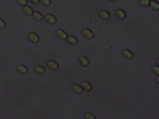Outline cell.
Returning <instances> with one entry per match:
<instances>
[{"label":"cell","mask_w":159,"mask_h":119,"mask_svg":"<svg viewBox=\"0 0 159 119\" xmlns=\"http://www.w3.org/2000/svg\"><path fill=\"white\" fill-rule=\"evenodd\" d=\"M98 13H99V17H102V19H105V20H108L109 17H110V13L106 9H99Z\"/></svg>","instance_id":"obj_7"},{"label":"cell","mask_w":159,"mask_h":119,"mask_svg":"<svg viewBox=\"0 0 159 119\" xmlns=\"http://www.w3.org/2000/svg\"><path fill=\"white\" fill-rule=\"evenodd\" d=\"M152 71H154V74H159V68L156 66V65H155V66H152Z\"/></svg>","instance_id":"obj_22"},{"label":"cell","mask_w":159,"mask_h":119,"mask_svg":"<svg viewBox=\"0 0 159 119\" xmlns=\"http://www.w3.org/2000/svg\"><path fill=\"white\" fill-rule=\"evenodd\" d=\"M28 40L29 41H32L33 44H37L39 41H40V38H39V36L36 34V33H33V32H31V33H28Z\"/></svg>","instance_id":"obj_2"},{"label":"cell","mask_w":159,"mask_h":119,"mask_svg":"<svg viewBox=\"0 0 159 119\" xmlns=\"http://www.w3.org/2000/svg\"><path fill=\"white\" fill-rule=\"evenodd\" d=\"M82 36H84L85 38H89V40H92V38H94V32L86 28V29H84V31H82Z\"/></svg>","instance_id":"obj_1"},{"label":"cell","mask_w":159,"mask_h":119,"mask_svg":"<svg viewBox=\"0 0 159 119\" xmlns=\"http://www.w3.org/2000/svg\"><path fill=\"white\" fill-rule=\"evenodd\" d=\"M123 57H126V58H129V59H131L133 57H134V54L130 52V50H127V49H125L123 50Z\"/></svg>","instance_id":"obj_14"},{"label":"cell","mask_w":159,"mask_h":119,"mask_svg":"<svg viewBox=\"0 0 159 119\" xmlns=\"http://www.w3.org/2000/svg\"><path fill=\"white\" fill-rule=\"evenodd\" d=\"M48 68L52 69V70H57V69H58V64L55 62V61H49V62H48Z\"/></svg>","instance_id":"obj_11"},{"label":"cell","mask_w":159,"mask_h":119,"mask_svg":"<svg viewBox=\"0 0 159 119\" xmlns=\"http://www.w3.org/2000/svg\"><path fill=\"white\" fill-rule=\"evenodd\" d=\"M80 64L82 65V66H85V68L89 66V64H90V62H89V58L85 57V56H81V57H80Z\"/></svg>","instance_id":"obj_6"},{"label":"cell","mask_w":159,"mask_h":119,"mask_svg":"<svg viewBox=\"0 0 159 119\" xmlns=\"http://www.w3.org/2000/svg\"><path fill=\"white\" fill-rule=\"evenodd\" d=\"M66 40H68L69 45H77V44H78V40L74 36H68V37H66Z\"/></svg>","instance_id":"obj_9"},{"label":"cell","mask_w":159,"mask_h":119,"mask_svg":"<svg viewBox=\"0 0 159 119\" xmlns=\"http://www.w3.org/2000/svg\"><path fill=\"white\" fill-rule=\"evenodd\" d=\"M115 16L118 17V19L123 20V19L126 17V12L123 11V9H117V11H115Z\"/></svg>","instance_id":"obj_8"},{"label":"cell","mask_w":159,"mask_h":119,"mask_svg":"<svg viewBox=\"0 0 159 119\" xmlns=\"http://www.w3.org/2000/svg\"><path fill=\"white\" fill-rule=\"evenodd\" d=\"M85 119H96V115L90 114V112H87V114H85Z\"/></svg>","instance_id":"obj_19"},{"label":"cell","mask_w":159,"mask_h":119,"mask_svg":"<svg viewBox=\"0 0 159 119\" xmlns=\"http://www.w3.org/2000/svg\"><path fill=\"white\" fill-rule=\"evenodd\" d=\"M3 28H5V23L0 19V29H3Z\"/></svg>","instance_id":"obj_23"},{"label":"cell","mask_w":159,"mask_h":119,"mask_svg":"<svg viewBox=\"0 0 159 119\" xmlns=\"http://www.w3.org/2000/svg\"><path fill=\"white\" fill-rule=\"evenodd\" d=\"M56 36H57L58 38H61V40H66V37H68L66 32H64L62 29H57V31H56Z\"/></svg>","instance_id":"obj_4"},{"label":"cell","mask_w":159,"mask_h":119,"mask_svg":"<svg viewBox=\"0 0 159 119\" xmlns=\"http://www.w3.org/2000/svg\"><path fill=\"white\" fill-rule=\"evenodd\" d=\"M32 4H37V3H40V0H29Z\"/></svg>","instance_id":"obj_24"},{"label":"cell","mask_w":159,"mask_h":119,"mask_svg":"<svg viewBox=\"0 0 159 119\" xmlns=\"http://www.w3.org/2000/svg\"><path fill=\"white\" fill-rule=\"evenodd\" d=\"M32 17H33L34 20H41V19H43V15L39 13V12H33V13H32Z\"/></svg>","instance_id":"obj_16"},{"label":"cell","mask_w":159,"mask_h":119,"mask_svg":"<svg viewBox=\"0 0 159 119\" xmlns=\"http://www.w3.org/2000/svg\"><path fill=\"white\" fill-rule=\"evenodd\" d=\"M81 87L84 89L85 91H92V90H93V86L90 85L89 82H86V81H84V82L81 83Z\"/></svg>","instance_id":"obj_5"},{"label":"cell","mask_w":159,"mask_h":119,"mask_svg":"<svg viewBox=\"0 0 159 119\" xmlns=\"http://www.w3.org/2000/svg\"><path fill=\"white\" fill-rule=\"evenodd\" d=\"M149 5H150V7H151L152 9H155V11L159 8V5H158V3H156V2H150V4H149Z\"/></svg>","instance_id":"obj_17"},{"label":"cell","mask_w":159,"mask_h":119,"mask_svg":"<svg viewBox=\"0 0 159 119\" xmlns=\"http://www.w3.org/2000/svg\"><path fill=\"white\" fill-rule=\"evenodd\" d=\"M40 3L43 5H50V0H40Z\"/></svg>","instance_id":"obj_21"},{"label":"cell","mask_w":159,"mask_h":119,"mask_svg":"<svg viewBox=\"0 0 159 119\" xmlns=\"http://www.w3.org/2000/svg\"><path fill=\"white\" fill-rule=\"evenodd\" d=\"M44 20L48 23V24H56L57 23V20H56V17L53 16V15H50V13H48V15H45L44 16Z\"/></svg>","instance_id":"obj_3"},{"label":"cell","mask_w":159,"mask_h":119,"mask_svg":"<svg viewBox=\"0 0 159 119\" xmlns=\"http://www.w3.org/2000/svg\"><path fill=\"white\" fill-rule=\"evenodd\" d=\"M140 5H143V7H147V5L150 4V0H139Z\"/></svg>","instance_id":"obj_18"},{"label":"cell","mask_w":159,"mask_h":119,"mask_svg":"<svg viewBox=\"0 0 159 119\" xmlns=\"http://www.w3.org/2000/svg\"><path fill=\"white\" fill-rule=\"evenodd\" d=\"M110 2H114V0H110Z\"/></svg>","instance_id":"obj_26"},{"label":"cell","mask_w":159,"mask_h":119,"mask_svg":"<svg viewBox=\"0 0 159 119\" xmlns=\"http://www.w3.org/2000/svg\"><path fill=\"white\" fill-rule=\"evenodd\" d=\"M16 70L19 71V73H21V74H27L28 73V69L24 66V65H19V66L16 68Z\"/></svg>","instance_id":"obj_10"},{"label":"cell","mask_w":159,"mask_h":119,"mask_svg":"<svg viewBox=\"0 0 159 119\" xmlns=\"http://www.w3.org/2000/svg\"><path fill=\"white\" fill-rule=\"evenodd\" d=\"M154 2H156V3H158V2H159V0H154Z\"/></svg>","instance_id":"obj_25"},{"label":"cell","mask_w":159,"mask_h":119,"mask_svg":"<svg viewBox=\"0 0 159 119\" xmlns=\"http://www.w3.org/2000/svg\"><path fill=\"white\" fill-rule=\"evenodd\" d=\"M23 9H24V13H25V15H28V16H32V13H33V9H32L31 7H28V5H24V7H23Z\"/></svg>","instance_id":"obj_12"},{"label":"cell","mask_w":159,"mask_h":119,"mask_svg":"<svg viewBox=\"0 0 159 119\" xmlns=\"http://www.w3.org/2000/svg\"><path fill=\"white\" fill-rule=\"evenodd\" d=\"M72 89H73V91H74V93H77V94H81L82 91H84V89H82L80 85H73Z\"/></svg>","instance_id":"obj_13"},{"label":"cell","mask_w":159,"mask_h":119,"mask_svg":"<svg viewBox=\"0 0 159 119\" xmlns=\"http://www.w3.org/2000/svg\"><path fill=\"white\" fill-rule=\"evenodd\" d=\"M34 71H36L37 74H44L45 73V69L43 66H34Z\"/></svg>","instance_id":"obj_15"},{"label":"cell","mask_w":159,"mask_h":119,"mask_svg":"<svg viewBox=\"0 0 159 119\" xmlns=\"http://www.w3.org/2000/svg\"><path fill=\"white\" fill-rule=\"evenodd\" d=\"M17 4L21 5V7H24V5H27V0H17Z\"/></svg>","instance_id":"obj_20"}]
</instances>
